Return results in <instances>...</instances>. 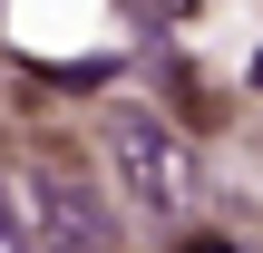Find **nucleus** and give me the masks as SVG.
Listing matches in <instances>:
<instances>
[{
    "label": "nucleus",
    "mask_w": 263,
    "mask_h": 253,
    "mask_svg": "<svg viewBox=\"0 0 263 253\" xmlns=\"http://www.w3.org/2000/svg\"><path fill=\"white\" fill-rule=\"evenodd\" d=\"M20 195H29L39 253H117V205H107L88 176H68V166H29Z\"/></svg>",
    "instance_id": "obj_2"
},
{
    "label": "nucleus",
    "mask_w": 263,
    "mask_h": 253,
    "mask_svg": "<svg viewBox=\"0 0 263 253\" xmlns=\"http://www.w3.org/2000/svg\"><path fill=\"white\" fill-rule=\"evenodd\" d=\"M0 253H39V224H29V195L0 176Z\"/></svg>",
    "instance_id": "obj_3"
},
{
    "label": "nucleus",
    "mask_w": 263,
    "mask_h": 253,
    "mask_svg": "<svg viewBox=\"0 0 263 253\" xmlns=\"http://www.w3.org/2000/svg\"><path fill=\"white\" fill-rule=\"evenodd\" d=\"M107 176H117V195H127L146 224H176V215L205 205L195 146H185L166 117H146V107H117V117H107Z\"/></svg>",
    "instance_id": "obj_1"
}]
</instances>
